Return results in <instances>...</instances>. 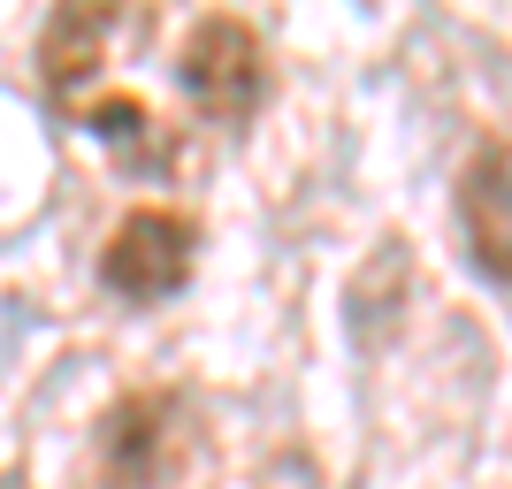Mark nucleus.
<instances>
[{
	"mask_svg": "<svg viewBox=\"0 0 512 489\" xmlns=\"http://www.w3.org/2000/svg\"><path fill=\"white\" fill-rule=\"evenodd\" d=\"M0 489H23V474H0Z\"/></svg>",
	"mask_w": 512,
	"mask_h": 489,
	"instance_id": "obj_7",
	"label": "nucleus"
},
{
	"mask_svg": "<svg viewBox=\"0 0 512 489\" xmlns=\"http://www.w3.org/2000/svg\"><path fill=\"white\" fill-rule=\"evenodd\" d=\"M100 39H107V16H92V8H62L54 31H46V77H54V85H77V77L100 62Z\"/></svg>",
	"mask_w": 512,
	"mask_h": 489,
	"instance_id": "obj_6",
	"label": "nucleus"
},
{
	"mask_svg": "<svg viewBox=\"0 0 512 489\" xmlns=\"http://www.w3.org/2000/svg\"><path fill=\"white\" fill-rule=\"evenodd\" d=\"M192 222L169 207H138L115 222V237H107L100 253V283L115 298H138V306H153V298H176L184 291V276H192Z\"/></svg>",
	"mask_w": 512,
	"mask_h": 489,
	"instance_id": "obj_2",
	"label": "nucleus"
},
{
	"mask_svg": "<svg viewBox=\"0 0 512 489\" xmlns=\"http://www.w3.org/2000/svg\"><path fill=\"white\" fill-rule=\"evenodd\" d=\"M161 421H169L161 398H123L107 413V428H100L107 489H153V474H161Z\"/></svg>",
	"mask_w": 512,
	"mask_h": 489,
	"instance_id": "obj_5",
	"label": "nucleus"
},
{
	"mask_svg": "<svg viewBox=\"0 0 512 489\" xmlns=\"http://www.w3.org/2000/svg\"><path fill=\"white\" fill-rule=\"evenodd\" d=\"M459 237H467L474 268L512 291V153L505 146H482L459 176Z\"/></svg>",
	"mask_w": 512,
	"mask_h": 489,
	"instance_id": "obj_3",
	"label": "nucleus"
},
{
	"mask_svg": "<svg viewBox=\"0 0 512 489\" xmlns=\"http://www.w3.org/2000/svg\"><path fill=\"white\" fill-rule=\"evenodd\" d=\"M176 77H184V92H192L199 115L245 123V115L260 107V92H268V54H260V39L237 16H207L192 39H184Z\"/></svg>",
	"mask_w": 512,
	"mask_h": 489,
	"instance_id": "obj_1",
	"label": "nucleus"
},
{
	"mask_svg": "<svg viewBox=\"0 0 512 489\" xmlns=\"http://www.w3.org/2000/svg\"><path fill=\"white\" fill-rule=\"evenodd\" d=\"M406 283H413V253L406 237H383L375 253L352 268V283H344V321H352V344H375L390 337V321H398V306H406Z\"/></svg>",
	"mask_w": 512,
	"mask_h": 489,
	"instance_id": "obj_4",
	"label": "nucleus"
}]
</instances>
